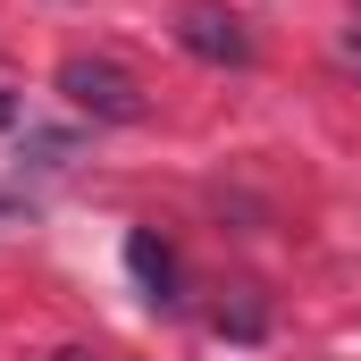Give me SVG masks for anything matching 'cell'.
I'll list each match as a JSON object with an SVG mask.
<instances>
[{"mask_svg": "<svg viewBox=\"0 0 361 361\" xmlns=\"http://www.w3.org/2000/svg\"><path fill=\"white\" fill-rule=\"evenodd\" d=\"M59 92H68L85 118H101V126H135V118H143V85H135L118 59H59Z\"/></svg>", "mask_w": 361, "mask_h": 361, "instance_id": "cell-1", "label": "cell"}, {"mask_svg": "<svg viewBox=\"0 0 361 361\" xmlns=\"http://www.w3.org/2000/svg\"><path fill=\"white\" fill-rule=\"evenodd\" d=\"M177 42L202 59V68H244V59H252L244 17H235V8H219V0H177Z\"/></svg>", "mask_w": 361, "mask_h": 361, "instance_id": "cell-2", "label": "cell"}, {"mask_svg": "<svg viewBox=\"0 0 361 361\" xmlns=\"http://www.w3.org/2000/svg\"><path fill=\"white\" fill-rule=\"evenodd\" d=\"M126 269L143 277V294H152L160 311H177V252H169L152 227H135V235H126Z\"/></svg>", "mask_w": 361, "mask_h": 361, "instance_id": "cell-3", "label": "cell"}, {"mask_svg": "<svg viewBox=\"0 0 361 361\" xmlns=\"http://www.w3.org/2000/svg\"><path fill=\"white\" fill-rule=\"evenodd\" d=\"M336 68H345V76H361V25L345 34V42H336Z\"/></svg>", "mask_w": 361, "mask_h": 361, "instance_id": "cell-4", "label": "cell"}, {"mask_svg": "<svg viewBox=\"0 0 361 361\" xmlns=\"http://www.w3.org/2000/svg\"><path fill=\"white\" fill-rule=\"evenodd\" d=\"M8 118H17V101H8V92H0V126H8Z\"/></svg>", "mask_w": 361, "mask_h": 361, "instance_id": "cell-5", "label": "cell"}]
</instances>
